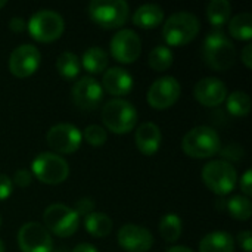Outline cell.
<instances>
[{"mask_svg":"<svg viewBox=\"0 0 252 252\" xmlns=\"http://www.w3.org/2000/svg\"><path fill=\"white\" fill-rule=\"evenodd\" d=\"M205 63L214 71H227L236 61V47L233 41L220 30L211 31L202 44Z\"/></svg>","mask_w":252,"mask_h":252,"instance_id":"6da1fadb","label":"cell"},{"mask_svg":"<svg viewBox=\"0 0 252 252\" xmlns=\"http://www.w3.org/2000/svg\"><path fill=\"white\" fill-rule=\"evenodd\" d=\"M182 148L188 157L205 159L220 152L221 142L219 133L214 128L208 126H198L185 134Z\"/></svg>","mask_w":252,"mask_h":252,"instance_id":"7a4b0ae2","label":"cell"},{"mask_svg":"<svg viewBox=\"0 0 252 252\" xmlns=\"http://www.w3.org/2000/svg\"><path fill=\"white\" fill-rule=\"evenodd\" d=\"M199 19L190 12L173 13L162 27V37L170 46H185L196 38L199 34Z\"/></svg>","mask_w":252,"mask_h":252,"instance_id":"3957f363","label":"cell"},{"mask_svg":"<svg viewBox=\"0 0 252 252\" xmlns=\"http://www.w3.org/2000/svg\"><path fill=\"white\" fill-rule=\"evenodd\" d=\"M87 10L92 21L105 30L123 27L130 15V7L124 0H93Z\"/></svg>","mask_w":252,"mask_h":252,"instance_id":"277c9868","label":"cell"},{"mask_svg":"<svg viewBox=\"0 0 252 252\" xmlns=\"http://www.w3.org/2000/svg\"><path fill=\"white\" fill-rule=\"evenodd\" d=\"M201 176L205 186L219 196L229 195L236 188L238 182V173L235 167L230 162L221 159L210 161L205 164Z\"/></svg>","mask_w":252,"mask_h":252,"instance_id":"5b68a950","label":"cell"},{"mask_svg":"<svg viewBox=\"0 0 252 252\" xmlns=\"http://www.w3.org/2000/svg\"><path fill=\"white\" fill-rule=\"evenodd\" d=\"M102 121L115 134L130 133L137 123L136 108L124 99H112L102 109Z\"/></svg>","mask_w":252,"mask_h":252,"instance_id":"8992f818","label":"cell"},{"mask_svg":"<svg viewBox=\"0 0 252 252\" xmlns=\"http://www.w3.org/2000/svg\"><path fill=\"white\" fill-rule=\"evenodd\" d=\"M30 35L40 43H50L58 40L65 30L63 18L50 9H43L35 12L27 22Z\"/></svg>","mask_w":252,"mask_h":252,"instance_id":"52a82bcc","label":"cell"},{"mask_svg":"<svg viewBox=\"0 0 252 252\" xmlns=\"http://www.w3.org/2000/svg\"><path fill=\"white\" fill-rule=\"evenodd\" d=\"M31 171L34 177L44 185H59L68 179L69 165L58 154L41 152L34 158Z\"/></svg>","mask_w":252,"mask_h":252,"instance_id":"ba28073f","label":"cell"},{"mask_svg":"<svg viewBox=\"0 0 252 252\" xmlns=\"http://www.w3.org/2000/svg\"><path fill=\"white\" fill-rule=\"evenodd\" d=\"M43 221L49 233L59 238H69L72 236L80 226V217L75 211L63 204H52L43 213Z\"/></svg>","mask_w":252,"mask_h":252,"instance_id":"9c48e42d","label":"cell"},{"mask_svg":"<svg viewBox=\"0 0 252 252\" xmlns=\"http://www.w3.org/2000/svg\"><path fill=\"white\" fill-rule=\"evenodd\" d=\"M18 245L21 252H52L53 241L49 230L35 221L21 226L18 232Z\"/></svg>","mask_w":252,"mask_h":252,"instance_id":"30bf717a","label":"cell"},{"mask_svg":"<svg viewBox=\"0 0 252 252\" xmlns=\"http://www.w3.org/2000/svg\"><path fill=\"white\" fill-rule=\"evenodd\" d=\"M182 87L180 83L171 77H161L152 83L148 92V103L158 111H164L171 108L180 97Z\"/></svg>","mask_w":252,"mask_h":252,"instance_id":"8fae6325","label":"cell"},{"mask_svg":"<svg viewBox=\"0 0 252 252\" xmlns=\"http://www.w3.org/2000/svg\"><path fill=\"white\" fill-rule=\"evenodd\" d=\"M47 145L52 148V151L58 154H74L78 151L83 142L81 131L68 123H61L49 128L47 136H46Z\"/></svg>","mask_w":252,"mask_h":252,"instance_id":"7c38bea8","label":"cell"},{"mask_svg":"<svg viewBox=\"0 0 252 252\" xmlns=\"http://www.w3.org/2000/svg\"><path fill=\"white\" fill-rule=\"evenodd\" d=\"M112 58L120 63H133L142 53V41L133 30H120L109 43Z\"/></svg>","mask_w":252,"mask_h":252,"instance_id":"4fadbf2b","label":"cell"},{"mask_svg":"<svg viewBox=\"0 0 252 252\" xmlns=\"http://www.w3.org/2000/svg\"><path fill=\"white\" fill-rule=\"evenodd\" d=\"M40 62H41V53L35 46L21 44L10 53L9 69L12 75L18 78H27L38 69Z\"/></svg>","mask_w":252,"mask_h":252,"instance_id":"5bb4252c","label":"cell"},{"mask_svg":"<svg viewBox=\"0 0 252 252\" xmlns=\"http://www.w3.org/2000/svg\"><path fill=\"white\" fill-rule=\"evenodd\" d=\"M72 94V100L74 103L83 109V111H94L102 99H103V89L99 84L97 80H94L93 77H83L80 78L71 90Z\"/></svg>","mask_w":252,"mask_h":252,"instance_id":"9a60e30c","label":"cell"},{"mask_svg":"<svg viewBox=\"0 0 252 252\" xmlns=\"http://www.w3.org/2000/svg\"><path fill=\"white\" fill-rule=\"evenodd\" d=\"M118 244L127 252H148L154 245L152 233L137 224H124L118 230Z\"/></svg>","mask_w":252,"mask_h":252,"instance_id":"2e32d148","label":"cell"},{"mask_svg":"<svg viewBox=\"0 0 252 252\" xmlns=\"http://www.w3.org/2000/svg\"><path fill=\"white\" fill-rule=\"evenodd\" d=\"M193 96L204 106H219L227 97V87L216 77H205L195 84Z\"/></svg>","mask_w":252,"mask_h":252,"instance_id":"e0dca14e","label":"cell"},{"mask_svg":"<svg viewBox=\"0 0 252 252\" xmlns=\"http://www.w3.org/2000/svg\"><path fill=\"white\" fill-rule=\"evenodd\" d=\"M102 84V89H105L109 94L121 97L133 90V77L127 69L115 66L103 74Z\"/></svg>","mask_w":252,"mask_h":252,"instance_id":"ac0fdd59","label":"cell"},{"mask_svg":"<svg viewBox=\"0 0 252 252\" xmlns=\"http://www.w3.org/2000/svg\"><path fill=\"white\" fill-rule=\"evenodd\" d=\"M161 130L154 123H143L139 126L134 134V142L140 154L151 157L158 152L161 146Z\"/></svg>","mask_w":252,"mask_h":252,"instance_id":"d6986e66","label":"cell"},{"mask_svg":"<svg viewBox=\"0 0 252 252\" xmlns=\"http://www.w3.org/2000/svg\"><path fill=\"white\" fill-rule=\"evenodd\" d=\"M164 21V10L161 6L155 3H146L137 7V10L133 15V24L136 27L152 30L157 28Z\"/></svg>","mask_w":252,"mask_h":252,"instance_id":"ffe728a7","label":"cell"},{"mask_svg":"<svg viewBox=\"0 0 252 252\" xmlns=\"http://www.w3.org/2000/svg\"><path fill=\"white\" fill-rule=\"evenodd\" d=\"M199 252H235V241L227 232H213L199 242Z\"/></svg>","mask_w":252,"mask_h":252,"instance_id":"44dd1931","label":"cell"},{"mask_svg":"<svg viewBox=\"0 0 252 252\" xmlns=\"http://www.w3.org/2000/svg\"><path fill=\"white\" fill-rule=\"evenodd\" d=\"M108 62H109L108 53L102 47H97V46L87 49L81 58V63H83L84 69L90 74L103 72L108 66Z\"/></svg>","mask_w":252,"mask_h":252,"instance_id":"7402d4cb","label":"cell"},{"mask_svg":"<svg viewBox=\"0 0 252 252\" xmlns=\"http://www.w3.org/2000/svg\"><path fill=\"white\" fill-rule=\"evenodd\" d=\"M84 229L93 238H106L112 230V220L103 213H90L84 217Z\"/></svg>","mask_w":252,"mask_h":252,"instance_id":"603a6c76","label":"cell"},{"mask_svg":"<svg viewBox=\"0 0 252 252\" xmlns=\"http://www.w3.org/2000/svg\"><path fill=\"white\" fill-rule=\"evenodd\" d=\"M232 15V6L227 0H211L207 6V16L213 27L221 28Z\"/></svg>","mask_w":252,"mask_h":252,"instance_id":"cb8c5ba5","label":"cell"},{"mask_svg":"<svg viewBox=\"0 0 252 252\" xmlns=\"http://www.w3.org/2000/svg\"><path fill=\"white\" fill-rule=\"evenodd\" d=\"M229 32L236 40L250 41L252 38V15L250 12L238 13L229 21Z\"/></svg>","mask_w":252,"mask_h":252,"instance_id":"d4e9b609","label":"cell"},{"mask_svg":"<svg viewBox=\"0 0 252 252\" xmlns=\"http://www.w3.org/2000/svg\"><path fill=\"white\" fill-rule=\"evenodd\" d=\"M182 232H183V221L177 214H167L161 219L159 235L165 242L173 244L179 241V238L182 236Z\"/></svg>","mask_w":252,"mask_h":252,"instance_id":"484cf974","label":"cell"},{"mask_svg":"<svg viewBox=\"0 0 252 252\" xmlns=\"http://www.w3.org/2000/svg\"><path fill=\"white\" fill-rule=\"evenodd\" d=\"M173 50L168 46H157L149 52L148 56V63L154 71L164 72L173 65Z\"/></svg>","mask_w":252,"mask_h":252,"instance_id":"4316f807","label":"cell"},{"mask_svg":"<svg viewBox=\"0 0 252 252\" xmlns=\"http://www.w3.org/2000/svg\"><path fill=\"white\" fill-rule=\"evenodd\" d=\"M80 59L72 52H63L58 56L56 69L59 75L65 80H72L80 74Z\"/></svg>","mask_w":252,"mask_h":252,"instance_id":"83f0119b","label":"cell"},{"mask_svg":"<svg viewBox=\"0 0 252 252\" xmlns=\"http://www.w3.org/2000/svg\"><path fill=\"white\" fill-rule=\"evenodd\" d=\"M226 106L233 117H245L251 111V99L247 92L236 90L226 97Z\"/></svg>","mask_w":252,"mask_h":252,"instance_id":"f1b7e54d","label":"cell"},{"mask_svg":"<svg viewBox=\"0 0 252 252\" xmlns=\"http://www.w3.org/2000/svg\"><path fill=\"white\" fill-rule=\"evenodd\" d=\"M226 207H227L229 214H230L235 220L247 221V220L251 219L252 205L250 198H247V196L236 195V196H233V198H230V199L227 201Z\"/></svg>","mask_w":252,"mask_h":252,"instance_id":"f546056e","label":"cell"},{"mask_svg":"<svg viewBox=\"0 0 252 252\" xmlns=\"http://www.w3.org/2000/svg\"><path fill=\"white\" fill-rule=\"evenodd\" d=\"M81 136L86 139V142H87L89 145L96 146V148L103 146L105 142L108 140V133H106V130H105L103 127L97 126V124H90V126H87V127L84 128V133H83Z\"/></svg>","mask_w":252,"mask_h":252,"instance_id":"4dcf8cb0","label":"cell"},{"mask_svg":"<svg viewBox=\"0 0 252 252\" xmlns=\"http://www.w3.org/2000/svg\"><path fill=\"white\" fill-rule=\"evenodd\" d=\"M72 210L75 211L78 217H86L94 211V202L90 198H81L75 202V207Z\"/></svg>","mask_w":252,"mask_h":252,"instance_id":"1f68e13d","label":"cell"},{"mask_svg":"<svg viewBox=\"0 0 252 252\" xmlns=\"http://www.w3.org/2000/svg\"><path fill=\"white\" fill-rule=\"evenodd\" d=\"M13 190V183L6 174H0V202L6 201Z\"/></svg>","mask_w":252,"mask_h":252,"instance_id":"d6a6232c","label":"cell"},{"mask_svg":"<svg viewBox=\"0 0 252 252\" xmlns=\"http://www.w3.org/2000/svg\"><path fill=\"white\" fill-rule=\"evenodd\" d=\"M13 182H15L16 186H19V188H27V186H30L31 182H32L31 173L27 171V170H18V171H15V174H13Z\"/></svg>","mask_w":252,"mask_h":252,"instance_id":"836d02e7","label":"cell"},{"mask_svg":"<svg viewBox=\"0 0 252 252\" xmlns=\"http://www.w3.org/2000/svg\"><path fill=\"white\" fill-rule=\"evenodd\" d=\"M241 190L244 193V196L250 198L252 195V171L247 170L244 173V176L241 177Z\"/></svg>","mask_w":252,"mask_h":252,"instance_id":"e575fe53","label":"cell"},{"mask_svg":"<svg viewBox=\"0 0 252 252\" xmlns=\"http://www.w3.org/2000/svg\"><path fill=\"white\" fill-rule=\"evenodd\" d=\"M238 242L241 245V248L245 252L252 251V233L250 230H244V232H239L238 235Z\"/></svg>","mask_w":252,"mask_h":252,"instance_id":"d590c367","label":"cell"},{"mask_svg":"<svg viewBox=\"0 0 252 252\" xmlns=\"http://www.w3.org/2000/svg\"><path fill=\"white\" fill-rule=\"evenodd\" d=\"M9 28H10L13 32H22V31L27 28V21H25L24 18L13 16V18L9 21Z\"/></svg>","mask_w":252,"mask_h":252,"instance_id":"8d00e7d4","label":"cell"},{"mask_svg":"<svg viewBox=\"0 0 252 252\" xmlns=\"http://www.w3.org/2000/svg\"><path fill=\"white\" fill-rule=\"evenodd\" d=\"M241 58H242V62L245 63V66L248 69L252 68V46L251 44H247L244 47V50L241 52Z\"/></svg>","mask_w":252,"mask_h":252,"instance_id":"74e56055","label":"cell"},{"mask_svg":"<svg viewBox=\"0 0 252 252\" xmlns=\"http://www.w3.org/2000/svg\"><path fill=\"white\" fill-rule=\"evenodd\" d=\"M72 252H99L92 244H80V245H77Z\"/></svg>","mask_w":252,"mask_h":252,"instance_id":"f35d334b","label":"cell"},{"mask_svg":"<svg viewBox=\"0 0 252 252\" xmlns=\"http://www.w3.org/2000/svg\"><path fill=\"white\" fill-rule=\"evenodd\" d=\"M167 252H193L192 250H189L188 247H173V248H168Z\"/></svg>","mask_w":252,"mask_h":252,"instance_id":"ab89813d","label":"cell"},{"mask_svg":"<svg viewBox=\"0 0 252 252\" xmlns=\"http://www.w3.org/2000/svg\"><path fill=\"white\" fill-rule=\"evenodd\" d=\"M0 252H4V244H3L1 239H0Z\"/></svg>","mask_w":252,"mask_h":252,"instance_id":"60d3db41","label":"cell"},{"mask_svg":"<svg viewBox=\"0 0 252 252\" xmlns=\"http://www.w3.org/2000/svg\"><path fill=\"white\" fill-rule=\"evenodd\" d=\"M6 6V0H0V9Z\"/></svg>","mask_w":252,"mask_h":252,"instance_id":"b9f144b4","label":"cell"},{"mask_svg":"<svg viewBox=\"0 0 252 252\" xmlns=\"http://www.w3.org/2000/svg\"><path fill=\"white\" fill-rule=\"evenodd\" d=\"M0 227H1V216H0Z\"/></svg>","mask_w":252,"mask_h":252,"instance_id":"7bdbcfd3","label":"cell"},{"mask_svg":"<svg viewBox=\"0 0 252 252\" xmlns=\"http://www.w3.org/2000/svg\"><path fill=\"white\" fill-rule=\"evenodd\" d=\"M52 252H65V250H63V251H52Z\"/></svg>","mask_w":252,"mask_h":252,"instance_id":"ee69618b","label":"cell"}]
</instances>
